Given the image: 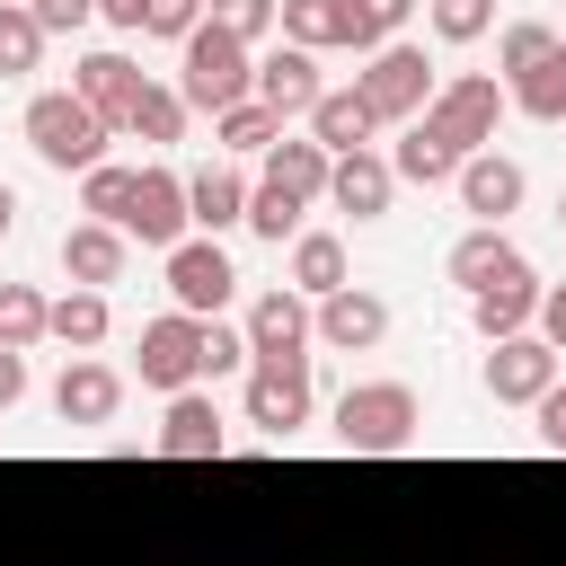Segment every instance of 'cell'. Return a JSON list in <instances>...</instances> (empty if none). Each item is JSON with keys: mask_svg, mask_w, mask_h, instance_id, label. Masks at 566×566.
<instances>
[{"mask_svg": "<svg viewBox=\"0 0 566 566\" xmlns=\"http://www.w3.org/2000/svg\"><path fill=\"white\" fill-rule=\"evenodd\" d=\"M124 239H142V248H159V256L195 239V212H186V177H177V168H142V177H133Z\"/></svg>", "mask_w": 566, "mask_h": 566, "instance_id": "cell-9", "label": "cell"}, {"mask_svg": "<svg viewBox=\"0 0 566 566\" xmlns=\"http://www.w3.org/2000/svg\"><path fill=\"white\" fill-rule=\"evenodd\" d=\"M504 106H513V97H504L486 71H451L416 124H424V133H442L460 159H478V150H495V124H504Z\"/></svg>", "mask_w": 566, "mask_h": 566, "instance_id": "cell-4", "label": "cell"}, {"mask_svg": "<svg viewBox=\"0 0 566 566\" xmlns=\"http://www.w3.org/2000/svg\"><path fill=\"white\" fill-rule=\"evenodd\" d=\"M371 133H380V115H371L354 88H327V97L310 106V142H318L327 159H345V150H371Z\"/></svg>", "mask_w": 566, "mask_h": 566, "instance_id": "cell-23", "label": "cell"}, {"mask_svg": "<svg viewBox=\"0 0 566 566\" xmlns=\"http://www.w3.org/2000/svg\"><path fill=\"white\" fill-rule=\"evenodd\" d=\"M557 44H566V35H557L548 18H513V27H495V71H513V80H522V71H531V62H548Z\"/></svg>", "mask_w": 566, "mask_h": 566, "instance_id": "cell-34", "label": "cell"}, {"mask_svg": "<svg viewBox=\"0 0 566 566\" xmlns=\"http://www.w3.org/2000/svg\"><path fill=\"white\" fill-rule=\"evenodd\" d=\"M230 292H239V265L221 256V239H186V248H168V301H177L186 318H221Z\"/></svg>", "mask_w": 566, "mask_h": 566, "instance_id": "cell-10", "label": "cell"}, {"mask_svg": "<svg viewBox=\"0 0 566 566\" xmlns=\"http://www.w3.org/2000/svg\"><path fill=\"white\" fill-rule=\"evenodd\" d=\"M256 354H248V327H221V318H203V380H221V371H248Z\"/></svg>", "mask_w": 566, "mask_h": 566, "instance_id": "cell-40", "label": "cell"}, {"mask_svg": "<svg viewBox=\"0 0 566 566\" xmlns=\"http://www.w3.org/2000/svg\"><path fill=\"white\" fill-rule=\"evenodd\" d=\"M35 336H53V301L35 292V283H0V345H35Z\"/></svg>", "mask_w": 566, "mask_h": 566, "instance_id": "cell-32", "label": "cell"}, {"mask_svg": "<svg viewBox=\"0 0 566 566\" xmlns=\"http://www.w3.org/2000/svg\"><path fill=\"white\" fill-rule=\"evenodd\" d=\"M531 416H539V451H566V380H557V389H548Z\"/></svg>", "mask_w": 566, "mask_h": 566, "instance_id": "cell-43", "label": "cell"}, {"mask_svg": "<svg viewBox=\"0 0 566 566\" xmlns=\"http://www.w3.org/2000/svg\"><path fill=\"white\" fill-rule=\"evenodd\" d=\"M18 133H27V150H35L44 168H62V177H71V168H80V177L106 168V142H115V133L97 124V106H80L71 88L27 97V124H18Z\"/></svg>", "mask_w": 566, "mask_h": 566, "instance_id": "cell-2", "label": "cell"}, {"mask_svg": "<svg viewBox=\"0 0 566 566\" xmlns=\"http://www.w3.org/2000/svg\"><path fill=\"white\" fill-rule=\"evenodd\" d=\"M301 212H310V203H301V195H283V186H265V177L248 186V230H256V239H274V248H283V239H301Z\"/></svg>", "mask_w": 566, "mask_h": 566, "instance_id": "cell-36", "label": "cell"}, {"mask_svg": "<svg viewBox=\"0 0 566 566\" xmlns=\"http://www.w3.org/2000/svg\"><path fill=\"white\" fill-rule=\"evenodd\" d=\"M504 97H513V106H522L531 124H566V44H557L548 62H531V71H522V80H513Z\"/></svg>", "mask_w": 566, "mask_h": 566, "instance_id": "cell-28", "label": "cell"}, {"mask_svg": "<svg viewBox=\"0 0 566 566\" xmlns=\"http://www.w3.org/2000/svg\"><path fill=\"white\" fill-rule=\"evenodd\" d=\"M539 336L566 354V283H548V292H539Z\"/></svg>", "mask_w": 566, "mask_h": 566, "instance_id": "cell-45", "label": "cell"}, {"mask_svg": "<svg viewBox=\"0 0 566 566\" xmlns=\"http://www.w3.org/2000/svg\"><path fill=\"white\" fill-rule=\"evenodd\" d=\"M407 9H416V0H345V53H380V44H398Z\"/></svg>", "mask_w": 566, "mask_h": 566, "instance_id": "cell-33", "label": "cell"}, {"mask_svg": "<svg viewBox=\"0 0 566 566\" xmlns=\"http://www.w3.org/2000/svg\"><path fill=\"white\" fill-rule=\"evenodd\" d=\"M248 424L265 442H292L310 424V354H283V363H248Z\"/></svg>", "mask_w": 566, "mask_h": 566, "instance_id": "cell-7", "label": "cell"}, {"mask_svg": "<svg viewBox=\"0 0 566 566\" xmlns=\"http://www.w3.org/2000/svg\"><path fill=\"white\" fill-rule=\"evenodd\" d=\"M557 35H566V27H557Z\"/></svg>", "mask_w": 566, "mask_h": 566, "instance_id": "cell-50", "label": "cell"}, {"mask_svg": "<svg viewBox=\"0 0 566 566\" xmlns=\"http://www.w3.org/2000/svg\"><path fill=\"white\" fill-rule=\"evenodd\" d=\"M380 336H389V301H380V292L345 283V292L318 301V345H327V354H371Z\"/></svg>", "mask_w": 566, "mask_h": 566, "instance_id": "cell-17", "label": "cell"}, {"mask_svg": "<svg viewBox=\"0 0 566 566\" xmlns=\"http://www.w3.org/2000/svg\"><path fill=\"white\" fill-rule=\"evenodd\" d=\"M221 451H230V433H221V407H212L203 389L168 398V416H159V460H221Z\"/></svg>", "mask_w": 566, "mask_h": 566, "instance_id": "cell-18", "label": "cell"}, {"mask_svg": "<svg viewBox=\"0 0 566 566\" xmlns=\"http://www.w3.org/2000/svg\"><path fill=\"white\" fill-rule=\"evenodd\" d=\"M389 195H398V168H389L380 150H345V159H336V177H327V203H336V212H354V221H380V212H389Z\"/></svg>", "mask_w": 566, "mask_h": 566, "instance_id": "cell-19", "label": "cell"}, {"mask_svg": "<svg viewBox=\"0 0 566 566\" xmlns=\"http://www.w3.org/2000/svg\"><path fill=\"white\" fill-rule=\"evenodd\" d=\"M212 18V0H150V18H142V35H168V44H186L195 27Z\"/></svg>", "mask_w": 566, "mask_h": 566, "instance_id": "cell-41", "label": "cell"}, {"mask_svg": "<svg viewBox=\"0 0 566 566\" xmlns=\"http://www.w3.org/2000/svg\"><path fill=\"white\" fill-rule=\"evenodd\" d=\"M433 71H424V44H380V53H363V71H354V97L380 115V124H416L424 106H433Z\"/></svg>", "mask_w": 566, "mask_h": 566, "instance_id": "cell-5", "label": "cell"}, {"mask_svg": "<svg viewBox=\"0 0 566 566\" xmlns=\"http://www.w3.org/2000/svg\"><path fill=\"white\" fill-rule=\"evenodd\" d=\"M327 97V80H318V53H301V44H283V53H256V106H274L283 124L301 115L310 124V106Z\"/></svg>", "mask_w": 566, "mask_h": 566, "instance_id": "cell-16", "label": "cell"}, {"mask_svg": "<svg viewBox=\"0 0 566 566\" xmlns=\"http://www.w3.org/2000/svg\"><path fill=\"white\" fill-rule=\"evenodd\" d=\"M389 168H398L407 186H451V177H460V150H451L442 133H424V124H407V142L389 150Z\"/></svg>", "mask_w": 566, "mask_h": 566, "instance_id": "cell-27", "label": "cell"}, {"mask_svg": "<svg viewBox=\"0 0 566 566\" xmlns=\"http://www.w3.org/2000/svg\"><path fill=\"white\" fill-rule=\"evenodd\" d=\"M486 398L495 407H539L548 389H557V345L531 327V336H504V345H486Z\"/></svg>", "mask_w": 566, "mask_h": 566, "instance_id": "cell-8", "label": "cell"}, {"mask_svg": "<svg viewBox=\"0 0 566 566\" xmlns=\"http://www.w3.org/2000/svg\"><path fill=\"white\" fill-rule=\"evenodd\" d=\"M106 327H115V310H106V292H62L53 301V345H71V354H97L106 345Z\"/></svg>", "mask_w": 566, "mask_h": 566, "instance_id": "cell-26", "label": "cell"}, {"mask_svg": "<svg viewBox=\"0 0 566 566\" xmlns=\"http://www.w3.org/2000/svg\"><path fill=\"white\" fill-rule=\"evenodd\" d=\"M557 221H566V203H557Z\"/></svg>", "mask_w": 566, "mask_h": 566, "instance_id": "cell-49", "label": "cell"}, {"mask_svg": "<svg viewBox=\"0 0 566 566\" xmlns=\"http://www.w3.org/2000/svg\"><path fill=\"white\" fill-rule=\"evenodd\" d=\"M292 292H301V301L345 292V239H336V230H301V239H292Z\"/></svg>", "mask_w": 566, "mask_h": 566, "instance_id": "cell-25", "label": "cell"}, {"mask_svg": "<svg viewBox=\"0 0 566 566\" xmlns=\"http://www.w3.org/2000/svg\"><path fill=\"white\" fill-rule=\"evenodd\" d=\"M186 71H177V97H186V115H230V106H248L256 97V44H239L230 27H195L186 44Z\"/></svg>", "mask_w": 566, "mask_h": 566, "instance_id": "cell-1", "label": "cell"}, {"mask_svg": "<svg viewBox=\"0 0 566 566\" xmlns=\"http://www.w3.org/2000/svg\"><path fill=\"white\" fill-rule=\"evenodd\" d=\"M44 62V27H35V9H0V80H27Z\"/></svg>", "mask_w": 566, "mask_h": 566, "instance_id": "cell-37", "label": "cell"}, {"mask_svg": "<svg viewBox=\"0 0 566 566\" xmlns=\"http://www.w3.org/2000/svg\"><path fill=\"white\" fill-rule=\"evenodd\" d=\"M212 133H221V150H239V159H265V150L283 142V115L248 97V106H230V115H212Z\"/></svg>", "mask_w": 566, "mask_h": 566, "instance_id": "cell-31", "label": "cell"}, {"mask_svg": "<svg viewBox=\"0 0 566 566\" xmlns=\"http://www.w3.org/2000/svg\"><path fill=\"white\" fill-rule=\"evenodd\" d=\"M124 133H133V142H150V150L186 142V97H177V88H142V97H133V115H124Z\"/></svg>", "mask_w": 566, "mask_h": 566, "instance_id": "cell-30", "label": "cell"}, {"mask_svg": "<svg viewBox=\"0 0 566 566\" xmlns=\"http://www.w3.org/2000/svg\"><path fill=\"white\" fill-rule=\"evenodd\" d=\"M539 292H548V283H539V274H531V256H522L504 283H486V292L469 301V327H478L486 345H504V336H531V327H539Z\"/></svg>", "mask_w": 566, "mask_h": 566, "instance_id": "cell-14", "label": "cell"}, {"mask_svg": "<svg viewBox=\"0 0 566 566\" xmlns=\"http://www.w3.org/2000/svg\"><path fill=\"white\" fill-rule=\"evenodd\" d=\"M186 212H195V239H221V230H239V221H248V177H239L230 159L195 168V177H186Z\"/></svg>", "mask_w": 566, "mask_h": 566, "instance_id": "cell-20", "label": "cell"}, {"mask_svg": "<svg viewBox=\"0 0 566 566\" xmlns=\"http://www.w3.org/2000/svg\"><path fill=\"white\" fill-rule=\"evenodd\" d=\"M212 27H230L239 44H265L283 27V0H212Z\"/></svg>", "mask_w": 566, "mask_h": 566, "instance_id": "cell-39", "label": "cell"}, {"mask_svg": "<svg viewBox=\"0 0 566 566\" xmlns=\"http://www.w3.org/2000/svg\"><path fill=\"white\" fill-rule=\"evenodd\" d=\"M424 18H433L442 44H478V35H495V0H424Z\"/></svg>", "mask_w": 566, "mask_h": 566, "instance_id": "cell-38", "label": "cell"}, {"mask_svg": "<svg viewBox=\"0 0 566 566\" xmlns=\"http://www.w3.org/2000/svg\"><path fill=\"white\" fill-rule=\"evenodd\" d=\"M133 371H142V389H159V398H186V389L203 380V318H186V310L150 318V327H142V354H133Z\"/></svg>", "mask_w": 566, "mask_h": 566, "instance_id": "cell-6", "label": "cell"}, {"mask_svg": "<svg viewBox=\"0 0 566 566\" xmlns=\"http://www.w3.org/2000/svg\"><path fill=\"white\" fill-rule=\"evenodd\" d=\"M513 265H522V248H513L504 230H460V239H451V256H442V274H451L469 301H478L486 283H504Z\"/></svg>", "mask_w": 566, "mask_h": 566, "instance_id": "cell-22", "label": "cell"}, {"mask_svg": "<svg viewBox=\"0 0 566 566\" xmlns=\"http://www.w3.org/2000/svg\"><path fill=\"white\" fill-rule=\"evenodd\" d=\"M0 9H27V0H0Z\"/></svg>", "mask_w": 566, "mask_h": 566, "instance_id": "cell-48", "label": "cell"}, {"mask_svg": "<svg viewBox=\"0 0 566 566\" xmlns=\"http://www.w3.org/2000/svg\"><path fill=\"white\" fill-rule=\"evenodd\" d=\"M9 230H18V186L0 177V239H9Z\"/></svg>", "mask_w": 566, "mask_h": 566, "instance_id": "cell-47", "label": "cell"}, {"mask_svg": "<svg viewBox=\"0 0 566 566\" xmlns=\"http://www.w3.org/2000/svg\"><path fill=\"white\" fill-rule=\"evenodd\" d=\"M97 18H106V27H124V35H142V18H150V0H97Z\"/></svg>", "mask_w": 566, "mask_h": 566, "instance_id": "cell-46", "label": "cell"}, {"mask_svg": "<svg viewBox=\"0 0 566 566\" xmlns=\"http://www.w3.org/2000/svg\"><path fill=\"white\" fill-rule=\"evenodd\" d=\"M150 80H142V62L133 53H80L71 62V97L80 106H97V124L106 133H124V115H133V97H142Z\"/></svg>", "mask_w": 566, "mask_h": 566, "instance_id": "cell-13", "label": "cell"}, {"mask_svg": "<svg viewBox=\"0 0 566 566\" xmlns=\"http://www.w3.org/2000/svg\"><path fill=\"white\" fill-rule=\"evenodd\" d=\"M416 424H424V407H416V389H407V380H354V389L336 398V442H345V451H363V460L407 451V442H416Z\"/></svg>", "mask_w": 566, "mask_h": 566, "instance_id": "cell-3", "label": "cell"}, {"mask_svg": "<svg viewBox=\"0 0 566 566\" xmlns=\"http://www.w3.org/2000/svg\"><path fill=\"white\" fill-rule=\"evenodd\" d=\"M62 274H71L80 292L124 283V230H106V221H71V230H62Z\"/></svg>", "mask_w": 566, "mask_h": 566, "instance_id": "cell-21", "label": "cell"}, {"mask_svg": "<svg viewBox=\"0 0 566 566\" xmlns=\"http://www.w3.org/2000/svg\"><path fill=\"white\" fill-rule=\"evenodd\" d=\"M248 354L256 363H283V354H310V336H318V301H301L292 283H274V292H256L248 301Z\"/></svg>", "mask_w": 566, "mask_h": 566, "instance_id": "cell-12", "label": "cell"}, {"mask_svg": "<svg viewBox=\"0 0 566 566\" xmlns=\"http://www.w3.org/2000/svg\"><path fill=\"white\" fill-rule=\"evenodd\" d=\"M18 398H27V354H18V345H0V416H9Z\"/></svg>", "mask_w": 566, "mask_h": 566, "instance_id": "cell-44", "label": "cell"}, {"mask_svg": "<svg viewBox=\"0 0 566 566\" xmlns=\"http://www.w3.org/2000/svg\"><path fill=\"white\" fill-rule=\"evenodd\" d=\"M283 44L336 53V44H345V0H283Z\"/></svg>", "mask_w": 566, "mask_h": 566, "instance_id": "cell-29", "label": "cell"}, {"mask_svg": "<svg viewBox=\"0 0 566 566\" xmlns=\"http://www.w3.org/2000/svg\"><path fill=\"white\" fill-rule=\"evenodd\" d=\"M133 177H142V168H115V159L88 168V177H80V212L106 221V230H124V212H133Z\"/></svg>", "mask_w": 566, "mask_h": 566, "instance_id": "cell-35", "label": "cell"}, {"mask_svg": "<svg viewBox=\"0 0 566 566\" xmlns=\"http://www.w3.org/2000/svg\"><path fill=\"white\" fill-rule=\"evenodd\" d=\"M115 407H124V371L97 363V354H71L62 380H53V416L62 424H115Z\"/></svg>", "mask_w": 566, "mask_h": 566, "instance_id": "cell-15", "label": "cell"}, {"mask_svg": "<svg viewBox=\"0 0 566 566\" xmlns=\"http://www.w3.org/2000/svg\"><path fill=\"white\" fill-rule=\"evenodd\" d=\"M451 195H460V212H469L478 230H504V221L522 212V195H531V177H522V159H504V150H478V159H460V177H451Z\"/></svg>", "mask_w": 566, "mask_h": 566, "instance_id": "cell-11", "label": "cell"}, {"mask_svg": "<svg viewBox=\"0 0 566 566\" xmlns=\"http://www.w3.org/2000/svg\"><path fill=\"white\" fill-rule=\"evenodd\" d=\"M327 177H336V159H327L310 133H283V142L265 150V186H283V195H301V203H318Z\"/></svg>", "mask_w": 566, "mask_h": 566, "instance_id": "cell-24", "label": "cell"}, {"mask_svg": "<svg viewBox=\"0 0 566 566\" xmlns=\"http://www.w3.org/2000/svg\"><path fill=\"white\" fill-rule=\"evenodd\" d=\"M27 9H35V27H44V35H80V27L97 18V0H27Z\"/></svg>", "mask_w": 566, "mask_h": 566, "instance_id": "cell-42", "label": "cell"}]
</instances>
